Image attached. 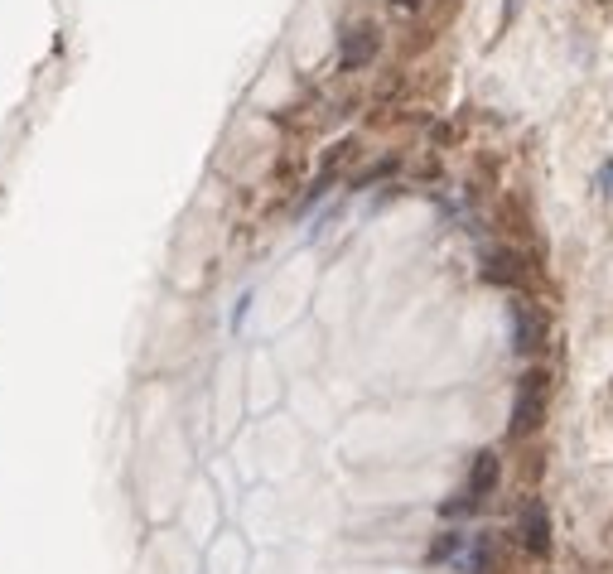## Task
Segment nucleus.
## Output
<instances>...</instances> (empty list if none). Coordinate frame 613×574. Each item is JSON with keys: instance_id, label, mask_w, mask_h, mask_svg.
<instances>
[{"instance_id": "7ed1b4c3", "label": "nucleus", "mask_w": 613, "mask_h": 574, "mask_svg": "<svg viewBox=\"0 0 613 574\" xmlns=\"http://www.w3.org/2000/svg\"><path fill=\"white\" fill-rule=\"evenodd\" d=\"M382 49V39H377V25H353L343 29V49H338V63L343 68H367L372 58Z\"/></svg>"}, {"instance_id": "39448f33", "label": "nucleus", "mask_w": 613, "mask_h": 574, "mask_svg": "<svg viewBox=\"0 0 613 574\" xmlns=\"http://www.w3.org/2000/svg\"><path fill=\"white\" fill-rule=\"evenodd\" d=\"M522 546L531 555H546L551 550V517H546V502H527L522 507Z\"/></svg>"}, {"instance_id": "0eeeda50", "label": "nucleus", "mask_w": 613, "mask_h": 574, "mask_svg": "<svg viewBox=\"0 0 613 574\" xmlns=\"http://www.w3.org/2000/svg\"><path fill=\"white\" fill-rule=\"evenodd\" d=\"M517 10H522V0H502V20H512Z\"/></svg>"}, {"instance_id": "6e6552de", "label": "nucleus", "mask_w": 613, "mask_h": 574, "mask_svg": "<svg viewBox=\"0 0 613 574\" xmlns=\"http://www.w3.org/2000/svg\"><path fill=\"white\" fill-rule=\"evenodd\" d=\"M391 5H396V10H416L420 0H391Z\"/></svg>"}, {"instance_id": "f03ea898", "label": "nucleus", "mask_w": 613, "mask_h": 574, "mask_svg": "<svg viewBox=\"0 0 613 574\" xmlns=\"http://www.w3.org/2000/svg\"><path fill=\"white\" fill-rule=\"evenodd\" d=\"M498 488V454H478L474 459V473H469V483H464V492L459 497H449L445 507V517H459V512H474L478 502L488 497V492Z\"/></svg>"}, {"instance_id": "20e7f679", "label": "nucleus", "mask_w": 613, "mask_h": 574, "mask_svg": "<svg viewBox=\"0 0 613 574\" xmlns=\"http://www.w3.org/2000/svg\"><path fill=\"white\" fill-rule=\"evenodd\" d=\"M546 343V319L531 304H512V348L517 353H536Z\"/></svg>"}, {"instance_id": "f257e3e1", "label": "nucleus", "mask_w": 613, "mask_h": 574, "mask_svg": "<svg viewBox=\"0 0 613 574\" xmlns=\"http://www.w3.org/2000/svg\"><path fill=\"white\" fill-rule=\"evenodd\" d=\"M546 420V372H527L512 401V435H531Z\"/></svg>"}, {"instance_id": "423d86ee", "label": "nucleus", "mask_w": 613, "mask_h": 574, "mask_svg": "<svg viewBox=\"0 0 613 574\" xmlns=\"http://www.w3.org/2000/svg\"><path fill=\"white\" fill-rule=\"evenodd\" d=\"M599 193H604V198H613V160L599 169Z\"/></svg>"}]
</instances>
